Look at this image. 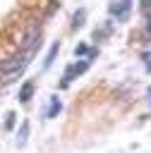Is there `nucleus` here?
I'll return each mask as SVG.
<instances>
[{
    "label": "nucleus",
    "instance_id": "nucleus-1",
    "mask_svg": "<svg viewBox=\"0 0 151 153\" xmlns=\"http://www.w3.org/2000/svg\"><path fill=\"white\" fill-rule=\"evenodd\" d=\"M29 55H31V53H19V55H12V57L2 60V62H0V72L7 74V76H10V74H19V72L24 69Z\"/></svg>",
    "mask_w": 151,
    "mask_h": 153
},
{
    "label": "nucleus",
    "instance_id": "nucleus-2",
    "mask_svg": "<svg viewBox=\"0 0 151 153\" xmlns=\"http://www.w3.org/2000/svg\"><path fill=\"white\" fill-rule=\"evenodd\" d=\"M38 38H41V26H38L36 22H31V24H29V29H26V33H24V41H22L24 53H34V48L41 43Z\"/></svg>",
    "mask_w": 151,
    "mask_h": 153
},
{
    "label": "nucleus",
    "instance_id": "nucleus-3",
    "mask_svg": "<svg viewBox=\"0 0 151 153\" xmlns=\"http://www.w3.org/2000/svg\"><path fill=\"white\" fill-rule=\"evenodd\" d=\"M89 69V62L86 60H81V62H74V65H70L67 69H65V74H62V86H67L74 76H79V74H84Z\"/></svg>",
    "mask_w": 151,
    "mask_h": 153
},
{
    "label": "nucleus",
    "instance_id": "nucleus-4",
    "mask_svg": "<svg viewBox=\"0 0 151 153\" xmlns=\"http://www.w3.org/2000/svg\"><path fill=\"white\" fill-rule=\"evenodd\" d=\"M31 96H34V81L22 84V88H19V100H22V103H29Z\"/></svg>",
    "mask_w": 151,
    "mask_h": 153
},
{
    "label": "nucleus",
    "instance_id": "nucleus-5",
    "mask_svg": "<svg viewBox=\"0 0 151 153\" xmlns=\"http://www.w3.org/2000/svg\"><path fill=\"white\" fill-rule=\"evenodd\" d=\"M127 10H129V0H120V5H113V7H110V12H113L117 19H125Z\"/></svg>",
    "mask_w": 151,
    "mask_h": 153
},
{
    "label": "nucleus",
    "instance_id": "nucleus-6",
    "mask_svg": "<svg viewBox=\"0 0 151 153\" xmlns=\"http://www.w3.org/2000/svg\"><path fill=\"white\" fill-rule=\"evenodd\" d=\"M58 50H60V43H53V45H50V50H48V55H46V60H43V67H46V69L53 65V60H55Z\"/></svg>",
    "mask_w": 151,
    "mask_h": 153
},
{
    "label": "nucleus",
    "instance_id": "nucleus-7",
    "mask_svg": "<svg viewBox=\"0 0 151 153\" xmlns=\"http://www.w3.org/2000/svg\"><path fill=\"white\" fill-rule=\"evenodd\" d=\"M62 110V103L58 100V98H50V108H48V112H46V117H58V112Z\"/></svg>",
    "mask_w": 151,
    "mask_h": 153
},
{
    "label": "nucleus",
    "instance_id": "nucleus-8",
    "mask_svg": "<svg viewBox=\"0 0 151 153\" xmlns=\"http://www.w3.org/2000/svg\"><path fill=\"white\" fill-rule=\"evenodd\" d=\"M84 19H86V10L74 12V17H72V29H79V26L84 24Z\"/></svg>",
    "mask_w": 151,
    "mask_h": 153
},
{
    "label": "nucleus",
    "instance_id": "nucleus-9",
    "mask_svg": "<svg viewBox=\"0 0 151 153\" xmlns=\"http://www.w3.org/2000/svg\"><path fill=\"white\" fill-rule=\"evenodd\" d=\"M26 134H29V122H24V124H22V131H19V136H17V146H24Z\"/></svg>",
    "mask_w": 151,
    "mask_h": 153
},
{
    "label": "nucleus",
    "instance_id": "nucleus-10",
    "mask_svg": "<svg viewBox=\"0 0 151 153\" xmlns=\"http://www.w3.org/2000/svg\"><path fill=\"white\" fill-rule=\"evenodd\" d=\"M5 127H7V129H12V127H14V112H7V120H5Z\"/></svg>",
    "mask_w": 151,
    "mask_h": 153
},
{
    "label": "nucleus",
    "instance_id": "nucleus-11",
    "mask_svg": "<svg viewBox=\"0 0 151 153\" xmlns=\"http://www.w3.org/2000/svg\"><path fill=\"white\" fill-rule=\"evenodd\" d=\"M84 53H89L86 45H77V48H74V55H84Z\"/></svg>",
    "mask_w": 151,
    "mask_h": 153
},
{
    "label": "nucleus",
    "instance_id": "nucleus-12",
    "mask_svg": "<svg viewBox=\"0 0 151 153\" xmlns=\"http://www.w3.org/2000/svg\"><path fill=\"white\" fill-rule=\"evenodd\" d=\"M149 96H151V88H149Z\"/></svg>",
    "mask_w": 151,
    "mask_h": 153
}]
</instances>
